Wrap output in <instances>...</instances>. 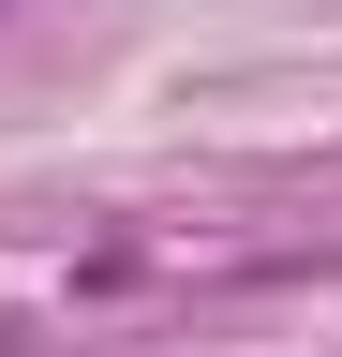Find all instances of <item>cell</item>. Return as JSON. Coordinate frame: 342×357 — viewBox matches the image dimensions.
Returning <instances> with one entry per match:
<instances>
[{
  "mask_svg": "<svg viewBox=\"0 0 342 357\" xmlns=\"http://www.w3.org/2000/svg\"><path fill=\"white\" fill-rule=\"evenodd\" d=\"M0 357H30V328H15V312H0Z\"/></svg>",
  "mask_w": 342,
  "mask_h": 357,
  "instance_id": "obj_1",
  "label": "cell"
}]
</instances>
